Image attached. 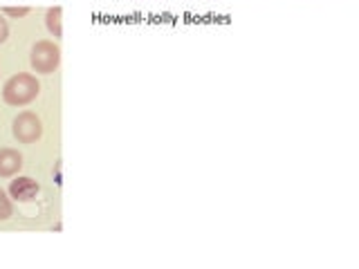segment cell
<instances>
[{
    "label": "cell",
    "mask_w": 359,
    "mask_h": 269,
    "mask_svg": "<svg viewBox=\"0 0 359 269\" xmlns=\"http://www.w3.org/2000/svg\"><path fill=\"white\" fill-rule=\"evenodd\" d=\"M41 92V83L32 74H14L3 88V99L7 106H27Z\"/></svg>",
    "instance_id": "obj_1"
},
{
    "label": "cell",
    "mask_w": 359,
    "mask_h": 269,
    "mask_svg": "<svg viewBox=\"0 0 359 269\" xmlns=\"http://www.w3.org/2000/svg\"><path fill=\"white\" fill-rule=\"evenodd\" d=\"M29 63L34 72L39 74H52L61 65V48L54 41H39L32 48Z\"/></svg>",
    "instance_id": "obj_2"
},
{
    "label": "cell",
    "mask_w": 359,
    "mask_h": 269,
    "mask_svg": "<svg viewBox=\"0 0 359 269\" xmlns=\"http://www.w3.org/2000/svg\"><path fill=\"white\" fill-rule=\"evenodd\" d=\"M11 132L20 144H34L43 137V121L34 112H20L11 123Z\"/></svg>",
    "instance_id": "obj_3"
},
{
    "label": "cell",
    "mask_w": 359,
    "mask_h": 269,
    "mask_svg": "<svg viewBox=\"0 0 359 269\" xmlns=\"http://www.w3.org/2000/svg\"><path fill=\"white\" fill-rule=\"evenodd\" d=\"M39 191H41L39 182L32 177H16V179H11V184H9V195L16 202H32L39 195Z\"/></svg>",
    "instance_id": "obj_4"
},
{
    "label": "cell",
    "mask_w": 359,
    "mask_h": 269,
    "mask_svg": "<svg viewBox=\"0 0 359 269\" xmlns=\"http://www.w3.org/2000/svg\"><path fill=\"white\" fill-rule=\"evenodd\" d=\"M22 168V155L14 149H0V177H14Z\"/></svg>",
    "instance_id": "obj_5"
},
{
    "label": "cell",
    "mask_w": 359,
    "mask_h": 269,
    "mask_svg": "<svg viewBox=\"0 0 359 269\" xmlns=\"http://www.w3.org/2000/svg\"><path fill=\"white\" fill-rule=\"evenodd\" d=\"M61 18H63V9L61 7H50L48 14H45V25H48V32L52 34L54 39H61L63 36Z\"/></svg>",
    "instance_id": "obj_6"
},
{
    "label": "cell",
    "mask_w": 359,
    "mask_h": 269,
    "mask_svg": "<svg viewBox=\"0 0 359 269\" xmlns=\"http://www.w3.org/2000/svg\"><path fill=\"white\" fill-rule=\"evenodd\" d=\"M11 216H14V207H11V200L7 198L5 191L0 188V222L9 220Z\"/></svg>",
    "instance_id": "obj_7"
},
{
    "label": "cell",
    "mask_w": 359,
    "mask_h": 269,
    "mask_svg": "<svg viewBox=\"0 0 359 269\" xmlns=\"http://www.w3.org/2000/svg\"><path fill=\"white\" fill-rule=\"evenodd\" d=\"M3 14H7V16H25V14H29V7H5L3 9Z\"/></svg>",
    "instance_id": "obj_8"
},
{
    "label": "cell",
    "mask_w": 359,
    "mask_h": 269,
    "mask_svg": "<svg viewBox=\"0 0 359 269\" xmlns=\"http://www.w3.org/2000/svg\"><path fill=\"white\" fill-rule=\"evenodd\" d=\"M7 36H9V25H7L5 16L0 14V43H5V41H7Z\"/></svg>",
    "instance_id": "obj_9"
}]
</instances>
